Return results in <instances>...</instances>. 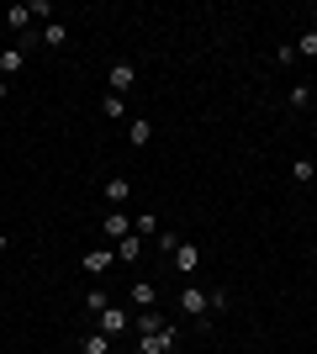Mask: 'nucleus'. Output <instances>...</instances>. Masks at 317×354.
Here are the masks:
<instances>
[{
	"label": "nucleus",
	"instance_id": "obj_24",
	"mask_svg": "<svg viewBox=\"0 0 317 354\" xmlns=\"http://www.w3.org/2000/svg\"><path fill=\"white\" fill-rule=\"evenodd\" d=\"M6 95H11V80H6V74H0V101H6Z\"/></svg>",
	"mask_w": 317,
	"mask_h": 354
},
{
	"label": "nucleus",
	"instance_id": "obj_4",
	"mask_svg": "<svg viewBox=\"0 0 317 354\" xmlns=\"http://www.w3.org/2000/svg\"><path fill=\"white\" fill-rule=\"evenodd\" d=\"M101 233L111 238V249H117L122 238L133 233V217H127V212H117V207H111V212H106V217H101Z\"/></svg>",
	"mask_w": 317,
	"mask_h": 354
},
{
	"label": "nucleus",
	"instance_id": "obj_5",
	"mask_svg": "<svg viewBox=\"0 0 317 354\" xmlns=\"http://www.w3.org/2000/svg\"><path fill=\"white\" fill-rule=\"evenodd\" d=\"M180 312H185V317H196V323H206V291H201V286H185V291H180Z\"/></svg>",
	"mask_w": 317,
	"mask_h": 354
},
{
	"label": "nucleus",
	"instance_id": "obj_10",
	"mask_svg": "<svg viewBox=\"0 0 317 354\" xmlns=\"http://www.w3.org/2000/svg\"><path fill=\"white\" fill-rule=\"evenodd\" d=\"M127 143H133V148H148L153 143V122L148 117H133V122H127Z\"/></svg>",
	"mask_w": 317,
	"mask_h": 354
},
{
	"label": "nucleus",
	"instance_id": "obj_22",
	"mask_svg": "<svg viewBox=\"0 0 317 354\" xmlns=\"http://www.w3.org/2000/svg\"><path fill=\"white\" fill-rule=\"evenodd\" d=\"M307 106H312V85H296L291 90V111H307Z\"/></svg>",
	"mask_w": 317,
	"mask_h": 354
},
{
	"label": "nucleus",
	"instance_id": "obj_23",
	"mask_svg": "<svg viewBox=\"0 0 317 354\" xmlns=\"http://www.w3.org/2000/svg\"><path fill=\"white\" fill-rule=\"evenodd\" d=\"M153 243H159V249H164V254H175V249H180V233H175V227H164V233L153 238Z\"/></svg>",
	"mask_w": 317,
	"mask_h": 354
},
{
	"label": "nucleus",
	"instance_id": "obj_17",
	"mask_svg": "<svg viewBox=\"0 0 317 354\" xmlns=\"http://www.w3.org/2000/svg\"><path fill=\"white\" fill-rule=\"evenodd\" d=\"M111 344H117V339H106L101 328H95V333H85V339H79V354H111Z\"/></svg>",
	"mask_w": 317,
	"mask_h": 354
},
{
	"label": "nucleus",
	"instance_id": "obj_21",
	"mask_svg": "<svg viewBox=\"0 0 317 354\" xmlns=\"http://www.w3.org/2000/svg\"><path fill=\"white\" fill-rule=\"evenodd\" d=\"M85 307H90V312H95V317H101V312H106V307H111V296H106V291H101V286H90V291H85Z\"/></svg>",
	"mask_w": 317,
	"mask_h": 354
},
{
	"label": "nucleus",
	"instance_id": "obj_18",
	"mask_svg": "<svg viewBox=\"0 0 317 354\" xmlns=\"http://www.w3.org/2000/svg\"><path fill=\"white\" fill-rule=\"evenodd\" d=\"M69 43V27H64V21H48L43 27V48H64Z\"/></svg>",
	"mask_w": 317,
	"mask_h": 354
},
{
	"label": "nucleus",
	"instance_id": "obj_16",
	"mask_svg": "<svg viewBox=\"0 0 317 354\" xmlns=\"http://www.w3.org/2000/svg\"><path fill=\"white\" fill-rule=\"evenodd\" d=\"M6 27H11L16 37H27V32H32V11H27V6H11V11H6Z\"/></svg>",
	"mask_w": 317,
	"mask_h": 354
},
{
	"label": "nucleus",
	"instance_id": "obj_13",
	"mask_svg": "<svg viewBox=\"0 0 317 354\" xmlns=\"http://www.w3.org/2000/svg\"><path fill=\"white\" fill-rule=\"evenodd\" d=\"M127 111H133V101H127V95H111V90H106V101H101V117L122 122V117H127Z\"/></svg>",
	"mask_w": 317,
	"mask_h": 354
},
{
	"label": "nucleus",
	"instance_id": "obj_9",
	"mask_svg": "<svg viewBox=\"0 0 317 354\" xmlns=\"http://www.w3.org/2000/svg\"><path fill=\"white\" fill-rule=\"evenodd\" d=\"M101 196H106V207H127V196H133V185H127V180H122V175H111V180H106V185H101Z\"/></svg>",
	"mask_w": 317,
	"mask_h": 354
},
{
	"label": "nucleus",
	"instance_id": "obj_7",
	"mask_svg": "<svg viewBox=\"0 0 317 354\" xmlns=\"http://www.w3.org/2000/svg\"><path fill=\"white\" fill-rule=\"evenodd\" d=\"M127 301H133L137 312L159 307V286H153V281H133V286H127Z\"/></svg>",
	"mask_w": 317,
	"mask_h": 354
},
{
	"label": "nucleus",
	"instance_id": "obj_12",
	"mask_svg": "<svg viewBox=\"0 0 317 354\" xmlns=\"http://www.w3.org/2000/svg\"><path fill=\"white\" fill-rule=\"evenodd\" d=\"M164 323H169L164 312H159V307H148V312H137V317H133V333H159Z\"/></svg>",
	"mask_w": 317,
	"mask_h": 354
},
{
	"label": "nucleus",
	"instance_id": "obj_8",
	"mask_svg": "<svg viewBox=\"0 0 317 354\" xmlns=\"http://www.w3.org/2000/svg\"><path fill=\"white\" fill-rule=\"evenodd\" d=\"M111 265H117V249H90L85 259H79V270H85V275H106Z\"/></svg>",
	"mask_w": 317,
	"mask_h": 354
},
{
	"label": "nucleus",
	"instance_id": "obj_11",
	"mask_svg": "<svg viewBox=\"0 0 317 354\" xmlns=\"http://www.w3.org/2000/svg\"><path fill=\"white\" fill-rule=\"evenodd\" d=\"M21 69H27V53H21V48H0V74H6V80H11V74H21Z\"/></svg>",
	"mask_w": 317,
	"mask_h": 354
},
{
	"label": "nucleus",
	"instance_id": "obj_14",
	"mask_svg": "<svg viewBox=\"0 0 317 354\" xmlns=\"http://www.w3.org/2000/svg\"><path fill=\"white\" fill-rule=\"evenodd\" d=\"M117 259H122V265H137V259H143V238L127 233V238L117 243Z\"/></svg>",
	"mask_w": 317,
	"mask_h": 354
},
{
	"label": "nucleus",
	"instance_id": "obj_1",
	"mask_svg": "<svg viewBox=\"0 0 317 354\" xmlns=\"http://www.w3.org/2000/svg\"><path fill=\"white\" fill-rule=\"evenodd\" d=\"M175 344H180L175 323H164L159 333H137V354H175Z\"/></svg>",
	"mask_w": 317,
	"mask_h": 354
},
{
	"label": "nucleus",
	"instance_id": "obj_15",
	"mask_svg": "<svg viewBox=\"0 0 317 354\" xmlns=\"http://www.w3.org/2000/svg\"><path fill=\"white\" fill-rule=\"evenodd\" d=\"M133 233L143 238V243H148V238H159L164 227H159V217H153V212H137V217H133Z\"/></svg>",
	"mask_w": 317,
	"mask_h": 354
},
{
	"label": "nucleus",
	"instance_id": "obj_2",
	"mask_svg": "<svg viewBox=\"0 0 317 354\" xmlns=\"http://www.w3.org/2000/svg\"><path fill=\"white\" fill-rule=\"evenodd\" d=\"M95 328H101L106 339H122V333H127V328H133V317H127V312H122L117 301H111V307H106L101 317H95Z\"/></svg>",
	"mask_w": 317,
	"mask_h": 354
},
{
	"label": "nucleus",
	"instance_id": "obj_25",
	"mask_svg": "<svg viewBox=\"0 0 317 354\" xmlns=\"http://www.w3.org/2000/svg\"><path fill=\"white\" fill-rule=\"evenodd\" d=\"M6 249H11V233H0V254H6Z\"/></svg>",
	"mask_w": 317,
	"mask_h": 354
},
{
	"label": "nucleus",
	"instance_id": "obj_3",
	"mask_svg": "<svg viewBox=\"0 0 317 354\" xmlns=\"http://www.w3.org/2000/svg\"><path fill=\"white\" fill-rule=\"evenodd\" d=\"M106 80H111V95H127V90L137 85V64H133V59H117Z\"/></svg>",
	"mask_w": 317,
	"mask_h": 354
},
{
	"label": "nucleus",
	"instance_id": "obj_20",
	"mask_svg": "<svg viewBox=\"0 0 317 354\" xmlns=\"http://www.w3.org/2000/svg\"><path fill=\"white\" fill-rule=\"evenodd\" d=\"M296 59H317V27H307L302 37H296Z\"/></svg>",
	"mask_w": 317,
	"mask_h": 354
},
{
	"label": "nucleus",
	"instance_id": "obj_19",
	"mask_svg": "<svg viewBox=\"0 0 317 354\" xmlns=\"http://www.w3.org/2000/svg\"><path fill=\"white\" fill-rule=\"evenodd\" d=\"M291 180H296V185H312V180H317V164L312 159H296V164H291Z\"/></svg>",
	"mask_w": 317,
	"mask_h": 354
},
{
	"label": "nucleus",
	"instance_id": "obj_6",
	"mask_svg": "<svg viewBox=\"0 0 317 354\" xmlns=\"http://www.w3.org/2000/svg\"><path fill=\"white\" fill-rule=\"evenodd\" d=\"M169 259H175V270H180V275H191V270H201V243H191V238H180V249L169 254Z\"/></svg>",
	"mask_w": 317,
	"mask_h": 354
}]
</instances>
